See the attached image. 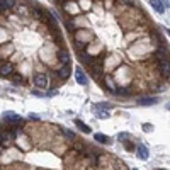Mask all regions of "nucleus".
I'll use <instances>...</instances> for the list:
<instances>
[{
    "instance_id": "f257e3e1",
    "label": "nucleus",
    "mask_w": 170,
    "mask_h": 170,
    "mask_svg": "<svg viewBox=\"0 0 170 170\" xmlns=\"http://www.w3.org/2000/svg\"><path fill=\"white\" fill-rule=\"evenodd\" d=\"M150 5L155 9L156 12H160V14H163L165 9L168 7V0H150Z\"/></svg>"
},
{
    "instance_id": "f03ea898",
    "label": "nucleus",
    "mask_w": 170,
    "mask_h": 170,
    "mask_svg": "<svg viewBox=\"0 0 170 170\" xmlns=\"http://www.w3.org/2000/svg\"><path fill=\"white\" fill-rule=\"evenodd\" d=\"M34 85L38 87V89H46L48 87V77L44 75V73H38V75L34 77Z\"/></svg>"
},
{
    "instance_id": "7ed1b4c3",
    "label": "nucleus",
    "mask_w": 170,
    "mask_h": 170,
    "mask_svg": "<svg viewBox=\"0 0 170 170\" xmlns=\"http://www.w3.org/2000/svg\"><path fill=\"white\" fill-rule=\"evenodd\" d=\"M158 70H160V73H162L163 77H170V61L167 60V58L160 60V63H158Z\"/></svg>"
},
{
    "instance_id": "20e7f679",
    "label": "nucleus",
    "mask_w": 170,
    "mask_h": 170,
    "mask_svg": "<svg viewBox=\"0 0 170 170\" xmlns=\"http://www.w3.org/2000/svg\"><path fill=\"white\" fill-rule=\"evenodd\" d=\"M75 80H77L80 85H87V84H89V78H87L85 72L80 68V66H78V68L75 70Z\"/></svg>"
},
{
    "instance_id": "39448f33",
    "label": "nucleus",
    "mask_w": 170,
    "mask_h": 170,
    "mask_svg": "<svg viewBox=\"0 0 170 170\" xmlns=\"http://www.w3.org/2000/svg\"><path fill=\"white\" fill-rule=\"evenodd\" d=\"M3 119H5V123H10V124H17V123L22 121L20 116H17L15 112H5L3 114Z\"/></svg>"
},
{
    "instance_id": "423d86ee",
    "label": "nucleus",
    "mask_w": 170,
    "mask_h": 170,
    "mask_svg": "<svg viewBox=\"0 0 170 170\" xmlns=\"http://www.w3.org/2000/svg\"><path fill=\"white\" fill-rule=\"evenodd\" d=\"M12 72H14V65H10V63H2L0 65V75L2 77L10 75Z\"/></svg>"
},
{
    "instance_id": "0eeeda50",
    "label": "nucleus",
    "mask_w": 170,
    "mask_h": 170,
    "mask_svg": "<svg viewBox=\"0 0 170 170\" xmlns=\"http://www.w3.org/2000/svg\"><path fill=\"white\" fill-rule=\"evenodd\" d=\"M158 102V97H143L138 99V106H153Z\"/></svg>"
},
{
    "instance_id": "6e6552de",
    "label": "nucleus",
    "mask_w": 170,
    "mask_h": 170,
    "mask_svg": "<svg viewBox=\"0 0 170 170\" xmlns=\"http://www.w3.org/2000/svg\"><path fill=\"white\" fill-rule=\"evenodd\" d=\"M136 153H138V158H140V160H148V156H150V151H148V148L145 146V145L138 146Z\"/></svg>"
},
{
    "instance_id": "1a4fd4ad",
    "label": "nucleus",
    "mask_w": 170,
    "mask_h": 170,
    "mask_svg": "<svg viewBox=\"0 0 170 170\" xmlns=\"http://www.w3.org/2000/svg\"><path fill=\"white\" fill-rule=\"evenodd\" d=\"M15 5V0H0V10H9Z\"/></svg>"
},
{
    "instance_id": "9d476101",
    "label": "nucleus",
    "mask_w": 170,
    "mask_h": 170,
    "mask_svg": "<svg viewBox=\"0 0 170 170\" xmlns=\"http://www.w3.org/2000/svg\"><path fill=\"white\" fill-rule=\"evenodd\" d=\"M75 124H77V128H78V129H80L82 133H92V129H90V128L87 126L85 123H82L80 119H75Z\"/></svg>"
},
{
    "instance_id": "9b49d317",
    "label": "nucleus",
    "mask_w": 170,
    "mask_h": 170,
    "mask_svg": "<svg viewBox=\"0 0 170 170\" xmlns=\"http://www.w3.org/2000/svg\"><path fill=\"white\" fill-rule=\"evenodd\" d=\"M90 68H92V72H94V75L97 77V78H101L102 77V65H99V63H95V65H90Z\"/></svg>"
},
{
    "instance_id": "f8f14e48",
    "label": "nucleus",
    "mask_w": 170,
    "mask_h": 170,
    "mask_svg": "<svg viewBox=\"0 0 170 170\" xmlns=\"http://www.w3.org/2000/svg\"><path fill=\"white\" fill-rule=\"evenodd\" d=\"M58 75H60V78H68V75H70V65H63V66H61V70L58 72Z\"/></svg>"
},
{
    "instance_id": "ddd939ff",
    "label": "nucleus",
    "mask_w": 170,
    "mask_h": 170,
    "mask_svg": "<svg viewBox=\"0 0 170 170\" xmlns=\"http://www.w3.org/2000/svg\"><path fill=\"white\" fill-rule=\"evenodd\" d=\"M58 58H60L61 61H65V63H70V55H68V51H63V49H61L60 53H58Z\"/></svg>"
},
{
    "instance_id": "4468645a",
    "label": "nucleus",
    "mask_w": 170,
    "mask_h": 170,
    "mask_svg": "<svg viewBox=\"0 0 170 170\" xmlns=\"http://www.w3.org/2000/svg\"><path fill=\"white\" fill-rule=\"evenodd\" d=\"M94 138H95V141H99V143H109V138L107 136H104V134H101V133H95L94 134Z\"/></svg>"
},
{
    "instance_id": "2eb2a0df",
    "label": "nucleus",
    "mask_w": 170,
    "mask_h": 170,
    "mask_svg": "<svg viewBox=\"0 0 170 170\" xmlns=\"http://www.w3.org/2000/svg\"><path fill=\"white\" fill-rule=\"evenodd\" d=\"M128 138H129V134H128V133H119V134H118V140H119V141H126Z\"/></svg>"
},
{
    "instance_id": "dca6fc26",
    "label": "nucleus",
    "mask_w": 170,
    "mask_h": 170,
    "mask_svg": "<svg viewBox=\"0 0 170 170\" xmlns=\"http://www.w3.org/2000/svg\"><path fill=\"white\" fill-rule=\"evenodd\" d=\"M95 107H97V109H111L112 106H111V104H107V102H102V104H97Z\"/></svg>"
},
{
    "instance_id": "f3484780",
    "label": "nucleus",
    "mask_w": 170,
    "mask_h": 170,
    "mask_svg": "<svg viewBox=\"0 0 170 170\" xmlns=\"http://www.w3.org/2000/svg\"><path fill=\"white\" fill-rule=\"evenodd\" d=\"M106 84L109 85V89H112V90H116V87H114V84H112V80H111L109 77H106Z\"/></svg>"
},
{
    "instance_id": "a211bd4d",
    "label": "nucleus",
    "mask_w": 170,
    "mask_h": 170,
    "mask_svg": "<svg viewBox=\"0 0 170 170\" xmlns=\"http://www.w3.org/2000/svg\"><path fill=\"white\" fill-rule=\"evenodd\" d=\"M63 134L66 136V138H70V140H75V136H73V134H72V131H68V129H65V131H63Z\"/></svg>"
},
{
    "instance_id": "6ab92c4d",
    "label": "nucleus",
    "mask_w": 170,
    "mask_h": 170,
    "mask_svg": "<svg viewBox=\"0 0 170 170\" xmlns=\"http://www.w3.org/2000/svg\"><path fill=\"white\" fill-rule=\"evenodd\" d=\"M99 114V118H102V119H107L109 118V112H97Z\"/></svg>"
},
{
    "instance_id": "aec40b11",
    "label": "nucleus",
    "mask_w": 170,
    "mask_h": 170,
    "mask_svg": "<svg viewBox=\"0 0 170 170\" xmlns=\"http://www.w3.org/2000/svg\"><path fill=\"white\" fill-rule=\"evenodd\" d=\"M143 129H145V131H151L153 126H151V124H143Z\"/></svg>"
},
{
    "instance_id": "412c9836",
    "label": "nucleus",
    "mask_w": 170,
    "mask_h": 170,
    "mask_svg": "<svg viewBox=\"0 0 170 170\" xmlns=\"http://www.w3.org/2000/svg\"><path fill=\"white\" fill-rule=\"evenodd\" d=\"M66 24V29H68V31H73V26H72V22H70V20H68V22H65Z\"/></svg>"
},
{
    "instance_id": "4be33fe9",
    "label": "nucleus",
    "mask_w": 170,
    "mask_h": 170,
    "mask_svg": "<svg viewBox=\"0 0 170 170\" xmlns=\"http://www.w3.org/2000/svg\"><path fill=\"white\" fill-rule=\"evenodd\" d=\"M126 150L128 151H133V145L131 143H126Z\"/></svg>"
},
{
    "instance_id": "5701e85b",
    "label": "nucleus",
    "mask_w": 170,
    "mask_h": 170,
    "mask_svg": "<svg viewBox=\"0 0 170 170\" xmlns=\"http://www.w3.org/2000/svg\"><path fill=\"white\" fill-rule=\"evenodd\" d=\"M29 118H31V119H34V121H38V119H39V116H36V114H29Z\"/></svg>"
},
{
    "instance_id": "b1692460",
    "label": "nucleus",
    "mask_w": 170,
    "mask_h": 170,
    "mask_svg": "<svg viewBox=\"0 0 170 170\" xmlns=\"http://www.w3.org/2000/svg\"><path fill=\"white\" fill-rule=\"evenodd\" d=\"M3 143V133H0V145Z\"/></svg>"
},
{
    "instance_id": "393cba45",
    "label": "nucleus",
    "mask_w": 170,
    "mask_h": 170,
    "mask_svg": "<svg viewBox=\"0 0 170 170\" xmlns=\"http://www.w3.org/2000/svg\"><path fill=\"white\" fill-rule=\"evenodd\" d=\"M123 2H126V3H131V5H133V0H123Z\"/></svg>"
},
{
    "instance_id": "a878e982",
    "label": "nucleus",
    "mask_w": 170,
    "mask_h": 170,
    "mask_svg": "<svg viewBox=\"0 0 170 170\" xmlns=\"http://www.w3.org/2000/svg\"><path fill=\"white\" fill-rule=\"evenodd\" d=\"M167 109H168V111H170V102H168V104H167Z\"/></svg>"
},
{
    "instance_id": "bb28decb",
    "label": "nucleus",
    "mask_w": 170,
    "mask_h": 170,
    "mask_svg": "<svg viewBox=\"0 0 170 170\" xmlns=\"http://www.w3.org/2000/svg\"><path fill=\"white\" fill-rule=\"evenodd\" d=\"M167 32H168V36H170V29H168V31H167Z\"/></svg>"
},
{
    "instance_id": "cd10ccee",
    "label": "nucleus",
    "mask_w": 170,
    "mask_h": 170,
    "mask_svg": "<svg viewBox=\"0 0 170 170\" xmlns=\"http://www.w3.org/2000/svg\"><path fill=\"white\" fill-rule=\"evenodd\" d=\"M134 170H138V168H134Z\"/></svg>"
},
{
    "instance_id": "c85d7f7f",
    "label": "nucleus",
    "mask_w": 170,
    "mask_h": 170,
    "mask_svg": "<svg viewBox=\"0 0 170 170\" xmlns=\"http://www.w3.org/2000/svg\"><path fill=\"white\" fill-rule=\"evenodd\" d=\"M160 170H163V168H160Z\"/></svg>"
}]
</instances>
